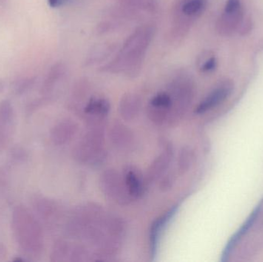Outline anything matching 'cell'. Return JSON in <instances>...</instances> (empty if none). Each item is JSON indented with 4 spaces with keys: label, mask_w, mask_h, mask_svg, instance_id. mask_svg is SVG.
Listing matches in <instances>:
<instances>
[{
    "label": "cell",
    "mask_w": 263,
    "mask_h": 262,
    "mask_svg": "<svg viewBox=\"0 0 263 262\" xmlns=\"http://www.w3.org/2000/svg\"><path fill=\"white\" fill-rule=\"evenodd\" d=\"M155 33L156 29L153 25L139 26L126 38L115 57L100 70L108 73L124 74L129 77L139 75Z\"/></svg>",
    "instance_id": "1"
},
{
    "label": "cell",
    "mask_w": 263,
    "mask_h": 262,
    "mask_svg": "<svg viewBox=\"0 0 263 262\" xmlns=\"http://www.w3.org/2000/svg\"><path fill=\"white\" fill-rule=\"evenodd\" d=\"M12 233L20 249L26 255L36 257L44 246L43 230L35 215L23 206H18L12 213Z\"/></svg>",
    "instance_id": "2"
},
{
    "label": "cell",
    "mask_w": 263,
    "mask_h": 262,
    "mask_svg": "<svg viewBox=\"0 0 263 262\" xmlns=\"http://www.w3.org/2000/svg\"><path fill=\"white\" fill-rule=\"evenodd\" d=\"M206 8V0H179L173 9L170 38L179 41L190 32L193 25L203 13Z\"/></svg>",
    "instance_id": "3"
},
{
    "label": "cell",
    "mask_w": 263,
    "mask_h": 262,
    "mask_svg": "<svg viewBox=\"0 0 263 262\" xmlns=\"http://www.w3.org/2000/svg\"><path fill=\"white\" fill-rule=\"evenodd\" d=\"M100 185L105 195L120 204H127L133 198L126 187L124 178L116 171L105 172L100 179Z\"/></svg>",
    "instance_id": "4"
},
{
    "label": "cell",
    "mask_w": 263,
    "mask_h": 262,
    "mask_svg": "<svg viewBox=\"0 0 263 262\" xmlns=\"http://www.w3.org/2000/svg\"><path fill=\"white\" fill-rule=\"evenodd\" d=\"M15 128V112L9 100L0 102V153L10 143Z\"/></svg>",
    "instance_id": "5"
},
{
    "label": "cell",
    "mask_w": 263,
    "mask_h": 262,
    "mask_svg": "<svg viewBox=\"0 0 263 262\" xmlns=\"http://www.w3.org/2000/svg\"><path fill=\"white\" fill-rule=\"evenodd\" d=\"M233 90V82L228 79L221 82L198 105L196 113L203 114L217 107L231 95Z\"/></svg>",
    "instance_id": "6"
},
{
    "label": "cell",
    "mask_w": 263,
    "mask_h": 262,
    "mask_svg": "<svg viewBox=\"0 0 263 262\" xmlns=\"http://www.w3.org/2000/svg\"><path fill=\"white\" fill-rule=\"evenodd\" d=\"M75 152L77 158L82 161L92 163L100 161L103 152L101 135L95 132L86 135Z\"/></svg>",
    "instance_id": "7"
},
{
    "label": "cell",
    "mask_w": 263,
    "mask_h": 262,
    "mask_svg": "<svg viewBox=\"0 0 263 262\" xmlns=\"http://www.w3.org/2000/svg\"><path fill=\"white\" fill-rule=\"evenodd\" d=\"M243 19L242 7L235 11H224L218 18L216 30L223 36H230L236 31H239Z\"/></svg>",
    "instance_id": "8"
},
{
    "label": "cell",
    "mask_w": 263,
    "mask_h": 262,
    "mask_svg": "<svg viewBox=\"0 0 263 262\" xmlns=\"http://www.w3.org/2000/svg\"><path fill=\"white\" fill-rule=\"evenodd\" d=\"M66 73V67L63 63H57L49 69L41 88L40 94L45 98H49L57 85L63 79Z\"/></svg>",
    "instance_id": "9"
},
{
    "label": "cell",
    "mask_w": 263,
    "mask_h": 262,
    "mask_svg": "<svg viewBox=\"0 0 263 262\" xmlns=\"http://www.w3.org/2000/svg\"><path fill=\"white\" fill-rule=\"evenodd\" d=\"M263 207V200L261 201V203L258 205L257 207L254 209L251 215H250L248 218H247V221L242 225V227L240 228L239 231L232 237L231 239L229 241L228 244L227 245V247L224 249L223 253H222V261H225L228 260V257L230 256L231 254L232 251L234 249L237 245L238 241L249 232L252 226L254 225L256 223V219H257L259 215H260L261 210H262Z\"/></svg>",
    "instance_id": "10"
},
{
    "label": "cell",
    "mask_w": 263,
    "mask_h": 262,
    "mask_svg": "<svg viewBox=\"0 0 263 262\" xmlns=\"http://www.w3.org/2000/svg\"><path fill=\"white\" fill-rule=\"evenodd\" d=\"M177 209V206L173 208L171 210L167 212L163 216H161L160 218L156 219L155 223L152 225L149 233L150 250H151L152 256H156L161 234H162V231H164L165 228L166 227L168 221L173 218L174 215H176Z\"/></svg>",
    "instance_id": "11"
},
{
    "label": "cell",
    "mask_w": 263,
    "mask_h": 262,
    "mask_svg": "<svg viewBox=\"0 0 263 262\" xmlns=\"http://www.w3.org/2000/svg\"><path fill=\"white\" fill-rule=\"evenodd\" d=\"M77 126L70 120H63L57 123L51 131V139L54 144L63 146L69 143L75 135Z\"/></svg>",
    "instance_id": "12"
},
{
    "label": "cell",
    "mask_w": 263,
    "mask_h": 262,
    "mask_svg": "<svg viewBox=\"0 0 263 262\" xmlns=\"http://www.w3.org/2000/svg\"><path fill=\"white\" fill-rule=\"evenodd\" d=\"M32 205L34 212L42 221L49 223L53 220L57 215V205L49 198L35 197L32 199Z\"/></svg>",
    "instance_id": "13"
},
{
    "label": "cell",
    "mask_w": 263,
    "mask_h": 262,
    "mask_svg": "<svg viewBox=\"0 0 263 262\" xmlns=\"http://www.w3.org/2000/svg\"><path fill=\"white\" fill-rule=\"evenodd\" d=\"M123 178L132 198H139L143 192V181L140 172L134 167L127 168L124 171Z\"/></svg>",
    "instance_id": "14"
},
{
    "label": "cell",
    "mask_w": 263,
    "mask_h": 262,
    "mask_svg": "<svg viewBox=\"0 0 263 262\" xmlns=\"http://www.w3.org/2000/svg\"><path fill=\"white\" fill-rule=\"evenodd\" d=\"M140 107V98L135 94L128 93L120 100L119 112L125 120L130 121L138 115Z\"/></svg>",
    "instance_id": "15"
},
{
    "label": "cell",
    "mask_w": 263,
    "mask_h": 262,
    "mask_svg": "<svg viewBox=\"0 0 263 262\" xmlns=\"http://www.w3.org/2000/svg\"><path fill=\"white\" fill-rule=\"evenodd\" d=\"M110 111V103L106 98L92 97L86 103L84 113L90 118H103Z\"/></svg>",
    "instance_id": "16"
},
{
    "label": "cell",
    "mask_w": 263,
    "mask_h": 262,
    "mask_svg": "<svg viewBox=\"0 0 263 262\" xmlns=\"http://www.w3.org/2000/svg\"><path fill=\"white\" fill-rule=\"evenodd\" d=\"M172 157H173V148L171 146H167L164 152H162L157 158H156L150 168L148 178L151 181L157 179L166 170L168 165L171 163Z\"/></svg>",
    "instance_id": "17"
},
{
    "label": "cell",
    "mask_w": 263,
    "mask_h": 262,
    "mask_svg": "<svg viewBox=\"0 0 263 262\" xmlns=\"http://www.w3.org/2000/svg\"><path fill=\"white\" fill-rule=\"evenodd\" d=\"M120 6L129 12H145L150 13L156 11V0H120Z\"/></svg>",
    "instance_id": "18"
},
{
    "label": "cell",
    "mask_w": 263,
    "mask_h": 262,
    "mask_svg": "<svg viewBox=\"0 0 263 262\" xmlns=\"http://www.w3.org/2000/svg\"><path fill=\"white\" fill-rule=\"evenodd\" d=\"M193 151L190 148L185 147L180 151L179 153L178 166H179V174H183L188 170L193 162Z\"/></svg>",
    "instance_id": "19"
},
{
    "label": "cell",
    "mask_w": 263,
    "mask_h": 262,
    "mask_svg": "<svg viewBox=\"0 0 263 262\" xmlns=\"http://www.w3.org/2000/svg\"><path fill=\"white\" fill-rule=\"evenodd\" d=\"M35 80L32 78H24V79L20 80L15 83L14 86V93L17 95H23V94L30 90L33 86Z\"/></svg>",
    "instance_id": "20"
},
{
    "label": "cell",
    "mask_w": 263,
    "mask_h": 262,
    "mask_svg": "<svg viewBox=\"0 0 263 262\" xmlns=\"http://www.w3.org/2000/svg\"><path fill=\"white\" fill-rule=\"evenodd\" d=\"M216 66H217V59L216 57L210 56L201 63L199 69L201 72L207 73V72H213V70H215Z\"/></svg>",
    "instance_id": "21"
},
{
    "label": "cell",
    "mask_w": 263,
    "mask_h": 262,
    "mask_svg": "<svg viewBox=\"0 0 263 262\" xmlns=\"http://www.w3.org/2000/svg\"><path fill=\"white\" fill-rule=\"evenodd\" d=\"M242 7L240 0H227L224 11H235Z\"/></svg>",
    "instance_id": "22"
},
{
    "label": "cell",
    "mask_w": 263,
    "mask_h": 262,
    "mask_svg": "<svg viewBox=\"0 0 263 262\" xmlns=\"http://www.w3.org/2000/svg\"><path fill=\"white\" fill-rule=\"evenodd\" d=\"M252 28H253V23H252L251 20L243 19L240 27H239V31L242 35H247L249 32H250Z\"/></svg>",
    "instance_id": "23"
},
{
    "label": "cell",
    "mask_w": 263,
    "mask_h": 262,
    "mask_svg": "<svg viewBox=\"0 0 263 262\" xmlns=\"http://www.w3.org/2000/svg\"><path fill=\"white\" fill-rule=\"evenodd\" d=\"M69 0H47L48 5L51 8L57 9V8L61 7V6H65L69 3Z\"/></svg>",
    "instance_id": "24"
},
{
    "label": "cell",
    "mask_w": 263,
    "mask_h": 262,
    "mask_svg": "<svg viewBox=\"0 0 263 262\" xmlns=\"http://www.w3.org/2000/svg\"><path fill=\"white\" fill-rule=\"evenodd\" d=\"M6 249L5 248V246H3V244L0 243V258H3V257L6 256Z\"/></svg>",
    "instance_id": "25"
},
{
    "label": "cell",
    "mask_w": 263,
    "mask_h": 262,
    "mask_svg": "<svg viewBox=\"0 0 263 262\" xmlns=\"http://www.w3.org/2000/svg\"><path fill=\"white\" fill-rule=\"evenodd\" d=\"M5 87H6V83H5L3 79L0 78V93H2L4 91Z\"/></svg>",
    "instance_id": "26"
},
{
    "label": "cell",
    "mask_w": 263,
    "mask_h": 262,
    "mask_svg": "<svg viewBox=\"0 0 263 262\" xmlns=\"http://www.w3.org/2000/svg\"><path fill=\"white\" fill-rule=\"evenodd\" d=\"M13 261H25V259H23V258H15V259H14Z\"/></svg>",
    "instance_id": "27"
}]
</instances>
